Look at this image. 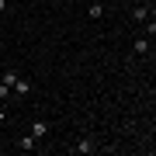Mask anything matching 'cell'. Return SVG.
I'll use <instances>...</instances> for the list:
<instances>
[{
    "label": "cell",
    "mask_w": 156,
    "mask_h": 156,
    "mask_svg": "<svg viewBox=\"0 0 156 156\" xmlns=\"http://www.w3.org/2000/svg\"><path fill=\"white\" fill-rule=\"evenodd\" d=\"M11 94H14V97H28V94H31V80L17 76V80H14V87H11Z\"/></svg>",
    "instance_id": "6da1fadb"
},
{
    "label": "cell",
    "mask_w": 156,
    "mask_h": 156,
    "mask_svg": "<svg viewBox=\"0 0 156 156\" xmlns=\"http://www.w3.org/2000/svg\"><path fill=\"white\" fill-rule=\"evenodd\" d=\"M14 146H17V149H21V153H31V149H38V139H35V135L28 132V135H24V139H17Z\"/></svg>",
    "instance_id": "7a4b0ae2"
},
{
    "label": "cell",
    "mask_w": 156,
    "mask_h": 156,
    "mask_svg": "<svg viewBox=\"0 0 156 156\" xmlns=\"http://www.w3.org/2000/svg\"><path fill=\"white\" fill-rule=\"evenodd\" d=\"M73 153H80V156H87V153H97V142H94V139H80L76 146H73Z\"/></svg>",
    "instance_id": "3957f363"
},
{
    "label": "cell",
    "mask_w": 156,
    "mask_h": 156,
    "mask_svg": "<svg viewBox=\"0 0 156 156\" xmlns=\"http://www.w3.org/2000/svg\"><path fill=\"white\" fill-rule=\"evenodd\" d=\"M49 128H52V125H49V122H42V118H38V122H35V125H31V135H35V139H38V142H42V139H45V135H49Z\"/></svg>",
    "instance_id": "277c9868"
},
{
    "label": "cell",
    "mask_w": 156,
    "mask_h": 156,
    "mask_svg": "<svg viewBox=\"0 0 156 156\" xmlns=\"http://www.w3.org/2000/svg\"><path fill=\"white\" fill-rule=\"evenodd\" d=\"M132 52H135V56H146V52H149V38H135Z\"/></svg>",
    "instance_id": "5b68a950"
},
{
    "label": "cell",
    "mask_w": 156,
    "mask_h": 156,
    "mask_svg": "<svg viewBox=\"0 0 156 156\" xmlns=\"http://www.w3.org/2000/svg\"><path fill=\"white\" fill-rule=\"evenodd\" d=\"M87 17H90V21H97V17H104V7H101V4H90V7H87Z\"/></svg>",
    "instance_id": "8992f818"
},
{
    "label": "cell",
    "mask_w": 156,
    "mask_h": 156,
    "mask_svg": "<svg viewBox=\"0 0 156 156\" xmlns=\"http://www.w3.org/2000/svg\"><path fill=\"white\" fill-rule=\"evenodd\" d=\"M132 17H135V21H146V17H149V11H146V4H139V7H132Z\"/></svg>",
    "instance_id": "52a82bcc"
},
{
    "label": "cell",
    "mask_w": 156,
    "mask_h": 156,
    "mask_svg": "<svg viewBox=\"0 0 156 156\" xmlns=\"http://www.w3.org/2000/svg\"><path fill=\"white\" fill-rule=\"evenodd\" d=\"M14 80H17V73H14V69H4V76H0V83H7V87H14Z\"/></svg>",
    "instance_id": "ba28073f"
},
{
    "label": "cell",
    "mask_w": 156,
    "mask_h": 156,
    "mask_svg": "<svg viewBox=\"0 0 156 156\" xmlns=\"http://www.w3.org/2000/svg\"><path fill=\"white\" fill-rule=\"evenodd\" d=\"M0 101H11V87L7 83H0Z\"/></svg>",
    "instance_id": "9c48e42d"
},
{
    "label": "cell",
    "mask_w": 156,
    "mask_h": 156,
    "mask_svg": "<svg viewBox=\"0 0 156 156\" xmlns=\"http://www.w3.org/2000/svg\"><path fill=\"white\" fill-rule=\"evenodd\" d=\"M4 11H7V0H0V14H4Z\"/></svg>",
    "instance_id": "30bf717a"
},
{
    "label": "cell",
    "mask_w": 156,
    "mask_h": 156,
    "mask_svg": "<svg viewBox=\"0 0 156 156\" xmlns=\"http://www.w3.org/2000/svg\"><path fill=\"white\" fill-rule=\"evenodd\" d=\"M0 52H4V42H0Z\"/></svg>",
    "instance_id": "8fae6325"
}]
</instances>
